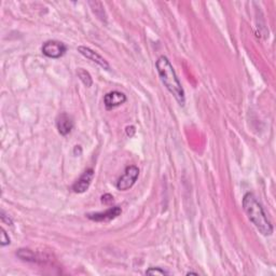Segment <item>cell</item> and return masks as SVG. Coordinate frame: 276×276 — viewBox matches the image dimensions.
Wrapping results in <instances>:
<instances>
[{
	"mask_svg": "<svg viewBox=\"0 0 276 276\" xmlns=\"http://www.w3.org/2000/svg\"><path fill=\"white\" fill-rule=\"evenodd\" d=\"M146 274H148V275H167L168 272L162 270L161 267H150V269L146 272Z\"/></svg>",
	"mask_w": 276,
	"mask_h": 276,
	"instance_id": "obj_12",
	"label": "cell"
},
{
	"mask_svg": "<svg viewBox=\"0 0 276 276\" xmlns=\"http://www.w3.org/2000/svg\"><path fill=\"white\" fill-rule=\"evenodd\" d=\"M102 202L104 204H111L113 202V196L110 194H105L102 196Z\"/></svg>",
	"mask_w": 276,
	"mask_h": 276,
	"instance_id": "obj_15",
	"label": "cell"
},
{
	"mask_svg": "<svg viewBox=\"0 0 276 276\" xmlns=\"http://www.w3.org/2000/svg\"><path fill=\"white\" fill-rule=\"evenodd\" d=\"M190 274H193V275H197V273H194V272H188L187 275H190Z\"/></svg>",
	"mask_w": 276,
	"mask_h": 276,
	"instance_id": "obj_16",
	"label": "cell"
},
{
	"mask_svg": "<svg viewBox=\"0 0 276 276\" xmlns=\"http://www.w3.org/2000/svg\"><path fill=\"white\" fill-rule=\"evenodd\" d=\"M78 52L86 58L92 60V62H94L98 66L104 68L105 71H110L109 63L107 62V60L101 54H98V53L95 52L94 50H92L88 47H83V45H80V47H78Z\"/></svg>",
	"mask_w": 276,
	"mask_h": 276,
	"instance_id": "obj_6",
	"label": "cell"
},
{
	"mask_svg": "<svg viewBox=\"0 0 276 276\" xmlns=\"http://www.w3.org/2000/svg\"><path fill=\"white\" fill-rule=\"evenodd\" d=\"M94 178V170L89 168L84 172L77 181L73 185V190L75 193H84L90 188L92 180Z\"/></svg>",
	"mask_w": 276,
	"mask_h": 276,
	"instance_id": "obj_5",
	"label": "cell"
},
{
	"mask_svg": "<svg viewBox=\"0 0 276 276\" xmlns=\"http://www.w3.org/2000/svg\"><path fill=\"white\" fill-rule=\"evenodd\" d=\"M10 241L11 240H10L9 235L7 234V232L4 229H2V240H0V244H2V246L5 247V246H7V245H9L11 243Z\"/></svg>",
	"mask_w": 276,
	"mask_h": 276,
	"instance_id": "obj_13",
	"label": "cell"
},
{
	"mask_svg": "<svg viewBox=\"0 0 276 276\" xmlns=\"http://www.w3.org/2000/svg\"><path fill=\"white\" fill-rule=\"evenodd\" d=\"M126 101H127L126 96L123 93H121V92H119V91L109 92V93H107L104 97L105 107L108 110L117 108V107L123 105Z\"/></svg>",
	"mask_w": 276,
	"mask_h": 276,
	"instance_id": "obj_8",
	"label": "cell"
},
{
	"mask_svg": "<svg viewBox=\"0 0 276 276\" xmlns=\"http://www.w3.org/2000/svg\"><path fill=\"white\" fill-rule=\"evenodd\" d=\"M242 204L248 219L258 229V231L264 236L272 235L273 226L269 218H267L262 205L257 200V197L252 193L247 192L243 197Z\"/></svg>",
	"mask_w": 276,
	"mask_h": 276,
	"instance_id": "obj_2",
	"label": "cell"
},
{
	"mask_svg": "<svg viewBox=\"0 0 276 276\" xmlns=\"http://www.w3.org/2000/svg\"><path fill=\"white\" fill-rule=\"evenodd\" d=\"M121 214H122L121 207L114 206V207H111V209H109V210H107L106 212L88 214L87 216L90 220H93L96 222H106V221H110L112 219H116L117 217L120 216Z\"/></svg>",
	"mask_w": 276,
	"mask_h": 276,
	"instance_id": "obj_7",
	"label": "cell"
},
{
	"mask_svg": "<svg viewBox=\"0 0 276 276\" xmlns=\"http://www.w3.org/2000/svg\"><path fill=\"white\" fill-rule=\"evenodd\" d=\"M156 68L161 81H162V83L164 84V87L175 97V99L178 102L180 106H185V103H186L185 91H183V88L181 86L177 75H176L174 71V67L171 64L170 59L164 55L160 56L156 62Z\"/></svg>",
	"mask_w": 276,
	"mask_h": 276,
	"instance_id": "obj_1",
	"label": "cell"
},
{
	"mask_svg": "<svg viewBox=\"0 0 276 276\" xmlns=\"http://www.w3.org/2000/svg\"><path fill=\"white\" fill-rule=\"evenodd\" d=\"M67 51V47L60 41L49 40L42 45V53L49 58H59L62 57Z\"/></svg>",
	"mask_w": 276,
	"mask_h": 276,
	"instance_id": "obj_4",
	"label": "cell"
},
{
	"mask_svg": "<svg viewBox=\"0 0 276 276\" xmlns=\"http://www.w3.org/2000/svg\"><path fill=\"white\" fill-rule=\"evenodd\" d=\"M140 177V168L135 165L127 166L124 174L117 181V188L120 191H126L131 189Z\"/></svg>",
	"mask_w": 276,
	"mask_h": 276,
	"instance_id": "obj_3",
	"label": "cell"
},
{
	"mask_svg": "<svg viewBox=\"0 0 276 276\" xmlns=\"http://www.w3.org/2000/svg\"><path fill=\"white\" fill-rule=\"evenodd\" d=\"M77 75H78L79 79L81 80V82L86 86L87 88H91L92 84H93V79H92L91 75L87 72L84 71V69L80 68L78 69V72H77Z\"/></svg>",
	"mask_w": 276,
	"mask_h": 276,
	"instance_id": "obj_11",
	"label": "cell"
},
{
	"mask_svg": "<svg viewBox=\"0 0 276 276\" xmlns=\"http://www.w3.org/2000/svg\"><path fill=\"white\" fill-rule=\"evenodd\" d=\"M17 256L20 259L24 260V261H28V262H39L40 260H42L38 257L37 254H35L34 251H32L30 249H24V248L19 249L17 252Z\"/></svg>",
	"mask_w": 276,
	"mask_h": 276,
	"instance_id": "obj_10",
	"label": "cell"
},
{
	"mask_svg": "<svg viewBox=\"0 0 276 276\" xmlns=\"http://www.w3.org/2000/svg\"><path fill=\"white\" fill-rule=\"evenodd\" d=\"M74 125H75L74 120L68 113L63 112V113L58 114V117L56 118V127H57V131L60 135H63V136L68 135L73 131Z\"/></svg>",
	"mask_w": 276,
	"mask_h": 276,
	"instance_id": "obj_9",
	"label": "cell"
},
{
	"mask_svg": "<svg viewBox=\"0 0 276 276\" xmlns=\"http://www.w3.org/2000/svg\"><path fill=\"white\" fill-rule=\"evenodd\" d=\"M0 217H2L3 222H5V224H7L8 226H12L13 225L12 219L9 216H8V215L5 213V211H2V214H0Z\"/></svg>",
	"mask_w": 276,
	"mask_h": 276,
	"instance_id": "obj_14",
	"label": "cell"
}]
</instances>
